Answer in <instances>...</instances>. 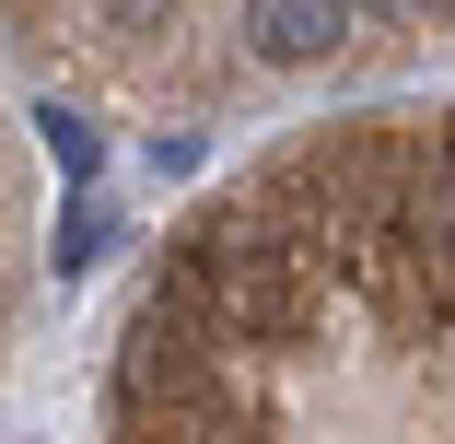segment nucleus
<instances>
[{"instance_id": "nucleus-1", "label": "nucleus", "mask_w": 455, "mask_h": 444, "mask_svg": "<svg viewBox=\"0 0 455 444\" xmlns=\"http://www.w3.org/2000/svg\"><path fill=\"white\" fill-rule=\"evenodd\" d=\"M222 304V327H245V339H281L292 316H304V281H292V246H268V234H245V222H211L199 246H188V281H175V304Z\"/></svg>"}, {"instance_id": "nucleus-2", "label": "nucleus", "mask_w": 455, "mask_h": 444, "mask_svg": "<svg viewBox=\"0 0 455 444\" xmlns=\"http://www.w3.org/2000/svg\"><path fill=\"white\" fill-rule=\"evenodd\" d=\"M245 47L281 59V70L339 59V0H245Z\"/></svg>"}, {"instance_id": "nucleus-3", "label": "nucleus", "mask_w": 455, "mask_h": 444, "mask_svg": "<svg viewBox=\"0 0 455 444\" xmlns=\"http://www.w3.org/2000/svg\"><path fill=\"white\" fill-rule=\"evenodd\" d=\"M129 444H245V432H234V421H222L211 398H164V409H152V421H140Z\"/></svg>"}, {"instance_id": "nucleus-4", "label": "nucleus", "mask_w": 455, "mask_h": 444, "mask_svg": "<svg viewBox=\"0 0 455 444\" xmlns=\"http://www.w3.org/2000/svg\"><path fill=\"white\" fill-rule=\"evenodd\" d=\"M47 152H59L70 175H94V129H82V117H59V106H47Z\"/></svg>"}, {"instance_id": "nucleus-5", "label": "nucleus", "mask_w": 455, "mask_h": 444, "mask_svg": "<svg viewBox=\"0 0 455 444\" xmlns=\"http://www.w3.org/2000/svg\"><path fill=\"white\" fill-rule=\"evenodd\" d=\"M106 12H117V24H164V12H175V0H106Z\"/></svg>"}]
</instances>
